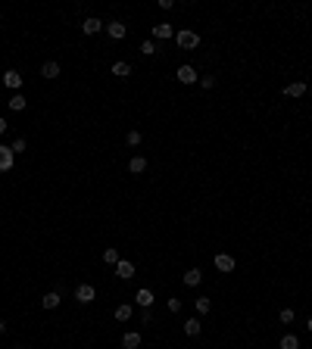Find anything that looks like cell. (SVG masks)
Returning <instances> with one entry per match:
<instances>
[{"instance_id": "obj_11", "label": "cell", "mask_w": 312, "mask_h": 349, "mask_svg": "<svg viewBox=\"0 0 312 349\" xmlns=\"http://www.w3.org/2000/svg\"><path fill=\"white\" fill-rule=\"evenodd\" d=\"M3 84L10 87V91H16V94H19V87H22V75H19L16 69H6V72H3Z\"/></svg>"}, {"instance_id": "obj_12", "label": "cell", "mask_w": 312, "mask_h": 349, "mask_svg": "<svg viewBox=\"0 0 312 349\" xmlns=\"http://www.w3.org/2000/svg\"><path fill=\"white\" fill-rule=\"evenodd\" d=\"M135 302H138L140 309H150L153 302H156V296H153V290H147V287H140V290L135 293Z\"/></svg>"}, {"instance_id": "obj_3", "label": "cell", "mask_w": 312, "mask_h": 349, "mask_svg": "<svg viewBox=\"0 0 312 349\" xmlns=\"http://www.w3.org/2000/svg\"><path fill=\"white\" fill-rule=\"evenodd\" d=\"M13 166H16V153L10 150L6 144H0V172H13Z\"/></svg>"}, {"instance_id": "obj_34", "label": "cell", "mask_w": 312, "mask_h": 349, "mask_svg": "<svg viewBox=\"0 0 312 349\" xmlns=\"http://www.w3.org/2000/svg\"><path fill=\"white\" fill-rule=\"evenodd\" d=\"M306 328H309V331H312V315H309V321H306Z\"/></svg>"}, {"instance_id": "obj_13", "label": "cell", "mask_w": 312, "mask_h": 349, "mask_svg": "<svg viewBox=\"0 0 312 349\" xmlns=\"http://www.w3.org/2000/svg\"><path fill=\"white\" fill-rule=\"evenodd\" d=\"M59 302H63V296H59V290H50L41 296V306L44 309H59Z\"/></svg>"}, {"instance_id": "obj_8", "label": "cell", "mask_w": 312, "mask_h": 349, "mask_svg": "<svg viewBox=\"0 0 312 349\" xmlns=\"http://www.w3.org/2000/svg\"><path fill=\"white\" fill-rule=\"evenodd\" d=\"M116 278L131 281V278H135V262H128V259H119V265H116Z\"/></svg>"}, {"instance_id": "obj_27", "label": "cell", "mask_w": 312, "mask_h": 349, "mask_svg": "<svg viewBox=\"0 0 312 349\" xmlns=\"http://www.w3.org/2000/svg\"><path fill=\"white\" fill-rule=\"evenodd\" d=\"M10 150H13V153H16V156H19V153H25V150H28V144H25V137H16V140H13V144H10Z\"/></svg>"}, {"instance_id": "obj_16", "label": "cell", "mask_w": 312, "mask_h": 349, "mask_svg": "<svg viewBox=\"0 0 312 349\" xmlns=\"http://www.w3.org/2000/svg\"><path fill=\"white\" fill-rule=\"evenodd\" d=\"M284 94H287V97H306V84H303V81H291V84H287L284 87Z\"/></svg>"}, {"instance_id": "obj_5", "label": "cell", "mask_w": 312, "mask_h": 349, "mask_svg": "<svg viewBox=\"0 0 312 349\" xmlns=\"http://www.w3.org/2000/svg\"><path fill=\"white\" fill-rule=\"evenodd\" d=\"M215 268H219L222 274H231V271L237 268L234 256H231V252H219V256H215Z\"/></svg>"}, {"instance_id": "obj_36", "label": "cell", "mask_w": 312, "mask_h": 349, "mask_svg": "<svg viewBox=\"0 0 312 349\" xmlns=\"http://www.w3.org/2000/svg\"><path fill=\"white\" fill-rule=\"evenodd\" d=\"M309 97H312V91H309Z\"/></svg>"}, {"instance_id": "obj_10", "label": "cell", "mask_w": 312, "mask_h": 349, "mask_svg": "<svg viewBox=\"0 0 312 349\" xmlns=\"http://www.w3.org/2000/svg\"><path fill=\"white\" fill-rule=\"evenodd\" d=\"M41 75L47 78V81H53V78L63 75V69H59V63H56V59H47V63L41 66Z\"/></svg>"}, {"instance_id": "obj_22", "label": "cell", "mask_w": 312, "mask_h": 349, "mask_svg": "<svg viewBox=\"0 0 312 349\" xmlns=\"http://www.w3.org/2000/svg\"><path fill=\"white\" fill-rule=\"evenodd\" d=\"M116 321H131V306H128V302L116 306Z\"/></svg>"}, {"instance_id": "obj_29", "label": "cell", "mask_w": 312, "mask_h": 349, "mask_svg": "<svg viewBox=\"0 0 312 349\" xmlns=\"http://www.w3.org/2000/svg\"><path fill=\"white\" fill-rule=\"evenodd\" d=\"M278 318H281V324H291V321H294V309H281Z\"/></svg>"}, {"instance_id": "obj_6", "label": "cell", "mask_w": 312, "mask_h": 349, "mask_svg": "<svg viewBox=\"0 0 312 349\" xmlns=\"http://www.w3.org/2000/svg\"><path fill=\"white\" fill-rule=\"evenodd\" d=\"M175 75H178V81H181V84H197V81H200V75H197L194 66H178Z\"/></svg>"}, {"instance_id": "obj_24", "label": "cell", "mask_w": 312, "mask_h": 349, "mask_svg": "<svg viewBox=\"0 0 312 349\" xmlns=\"http://www.w3.org/2000/svg\"><path fill=\"white\" fill-rule=\"evenodd\" d=\"M140 140H144V134H140V131H135V128L125 134V144H128V147H140Z\"/></svg>"}, {"instance_id": "obj_2", "label": "cell", "mask_w": 312, "mask_h": 349, "mask_svg": "<svg viewBox=\"0 0 312 349\" xmlns=\"http://www.w3.org/2000/svg\"><path fill=\"white\" fill-rule=\"evenodd\" d=\"M75 299L81 306H91L94 299H97V290H94V284H78L75 287Z\"/></svg>"}, {"instance_id": "obj_19", "label": "cell", "mask_w": 312, "mask_h": 349, "mask_svg": "<svg viewBox=\"0 0 312 349\" xmlns=\"http://www.w3.org/2000/svg\"><path fill=\"white\" fill-rule=\"evenodd\" d=\"M113 75H116V78H128V75H131V63H125V59L113 63Z\"/></svg>"}, {"instance_id": "obj_25", "label": "cell", "mask_w": 312, "mask_h": 349, "mask_svg": "<svg viewBox=\"0 0 312 349\" xmlns=\"http://www.w3.org/2000/svg\"><path fill=\"white\" fill-rule=\"evenodd\" d=\"M140 53H144V56L159 53V44H156V41H144V44H140Z\"/></svg>"}, {"instance_id": "obj_7", "label": "cell", "mask_w": 312, "mask_h": 349, "mask_svg": "<svg viewBox=\"0 0 312 349\" xmlns=\"http://www.w3.org/2000/svg\"><path fill=\"white\" fill-rule=\"evenodd\" d=\"M103 28H106V22H100L97 16H87V19H81V32H85V34H100Z\"/></svg>"}, {"instance_id": "obj_1", "label": "cell", "mask_w": 312, "mask_h": 349, "mask_svg": "<svg viewBox=\"0 0 312 349\" xmlns=\"http://www.w3.org/2000/svg\"><path fill=\"white\" fill-rule=\"evenodd\" d=\"M175 44H178L181 50H194V47H200V34L181 28V32H175Z\"/></svg>"}, {"instance_id": "obj_30", "label": "cell", "mask_w": 312, "mask_h": 349, "mask_svg": "<svg viewBox=\"0 0 312 349\" xmlns=\"http://www.w3.org/2000/svg\"><path fill=\"white\" fill-rule=\"evenodd\" d=\"M200 87H203V91H209V87H215V78H212V75H203V78H200Z\"/></svg>"}, {"instance_id": "obj_9", "label": "cell", "mask_w": 312, "mask_h": 349, "mask_svg": "<svg viewBox=\"0 0 312 349\" xmlns=\"http://www.w3.org/2000/svg\"><path fill=\"white\" fill-rule=\"evenodd\" d=\"M106 34H109L113 41H122L125 34H128V28H125V25H122L119 19H113V22H106Z\"/></svg>"}, {"instance_id": "obj_23", "label": "cell", "mask_w": 312, "mask_h": 349, "mask_svg": "<svg viewBox=\"0 0 312 349\" xmlns=\"http://www.w3.org/2000/svg\"><path fill=\"white\" fill-rule=\"evenodd\" d=\"M119 259H122V256H119V249H103V262H106V265H113V268H116Z\"/></svg>"}, {"instance_id": "obj_15", "label": "cell", "mask_w": 312, "mask_h": 349, "mask_svg": "<svg viewBox=\"0 0 312 349\" xmlns=\"http://www.w3.org/2000/svg\"><path fill=\"white\" fill-rule=\"evenodd\" d=\"M140 343H144V340H140V333H138V331L122 333V346H125V349H138Z\"/></svg>"}, {"instance_id": "obj_14", "label": "cell", "mask_w": 312, "mask_h": 349, "mask_svg": "<svg viewBox=\"0 0 312 349\" xmlns=\"http://www.w3.org/2000/svg\"><path fill=\"white\" fill-rule=\"evenodd\" d=\"M128 172L131 175H144L147 172V159H144V156H131V159H128Z\"/></svg>"}, {"instance_id": "obj_32", "label": "cell", "mask_w": 312, "mask_h": 349, "mask_svg": "<svg viewBox=\"0 0 312 349\" xmlns=\"http://www.w3.org/2000/svg\"><path fill=\"white\" fill-rule=\"evenodd\" d=\"M6 128H10V125H6V118L0 116V134H6Z\"/></svg>"}, {"instance_id": "obj_21", "label": "cell", "mask_w": 312, "mask_h": 349, "mask_svg": "<svg viewBox=\"0 0 312 349\" xmlns=\"http://www.w3.org/2000/svg\"><path fill=\"white\" fill-rule=\"evenodd\" d=\"M281 349H300V337L296 333H284L281 337Z\"/></svg>"}, {"instance_id": "obj_33", "label": "cell", "mask_w": 312, "mask_h": 349, "mask_svg": "<svg viewBox=\"0 0 312 349\" xmlns=\"http://www.w3.org/2000/svg\"><path fill=\"white\" fill-rule=\"evenodd\" d=\"M3 333H6V321H0V337H3Z\"/></svg>"}, {"instance_id": "obj_26", "label": "cell", "mask_w": 312, "mask_h": 349, "mask_svg": "<svg viewBox=\"0 0 312 349\" xmlns=\"http://www.w3.org/2000/svg\"><path fill=\"white\" fill-rule=\"evenodd\" d=\"M194 306H197V315H206V312L212 309V299H206V296H200V299L194 302Z\"/></svg>"}, {"instance_id": "obj_31", "label": "cell", "mask_w": 312, "mask_h": 349, "mask_svg": "<svg viewBox=\"0 0 312 349\" xmlns=\"http://www.w3.org/2000/svg\"><path fill=\"white\" fill-rule=\"evenodd\" d=\"M140 321L150 324V321H153V312H150V309H140Z\"/></svg>"}, {"instance_id": "obj_17", "label": "cell", "mask_w": 312, "mask_h": 349, "mask_svg": "<svg viewBox=\"0 0 312 349\" xmlns=\"http://www.w3.org/2000/svg\"><path fill=\"white\" fill-rule=\"evenodd\" d=\"M200 281H203V271L200 268H188L184 271V284L188 287H200Z\"/></svg>"}, {"instance_id": "obj_18", "label": "cell", "mask_w": 312, "mask_h": 349, "mask_svg": "<svg viewBox=\"0 0 312 349\" xmlns=\"http://www.w3.org/2000/svg\"><path fill=\"white\" fill-rule=\"evenodd\" d=\"M200 331H203L200 318H188V321H184V333H188V337H200Z\"/></svg>"}, {"instance_id": "obj_20", "label": "cell", "mask_w": 312, "mask_h": 349, "mask_svg": "<svg viewBox=\"0 0 312 349\" xmlns=\"http://www.w3.org/2000/svg\"><path fill=\"white\" fill-rule=\"evenodd\" d=\"M25 106H28L25 94H13V97H10V109H13V113H22Z\"/></svg>"}, {"instance_id": "obj_28", "label": "cell", "mask_w": 312, "mask_h": 349, "mask_svg": "<svg viewBox=\"0 0 312 349\" xmlns=\"http://www.w3.org/2000/svg\"><path fill=\"white\" fill-rule=\"evenodd\" d=\"M166 309L172 312V315H178V312H181V299H178V296H172V299L166 302Z\"/></svg>"}, {"instance_id": "obj_4", "label": "cell", "mask_w": 312, "mask_h": 349, "mask_svg": "<svg viewBox=\"0 0 312 349\" xmlns=\"http://www.w3.org/2000/svg\"><path fill=\"white\" fill-rule=\"evenodd\" d=\"M153 38L156 41H172L175 38V25L172 22H156L153 25Z\"/></svg>"}, {"instance_id": "obj_35", "label": "cell", "mask_w": 312, "mask_h": 349, "mask_svg": "<svg viewBox=\"0 0 312 349\" xmlns=\"http://www.w3.org/2000/svg\"><path fill=\"white\" fill-rule=\"evenodd\" d=\"M13 349H25V346H13Z\"/></svg>"}]
</instances>
